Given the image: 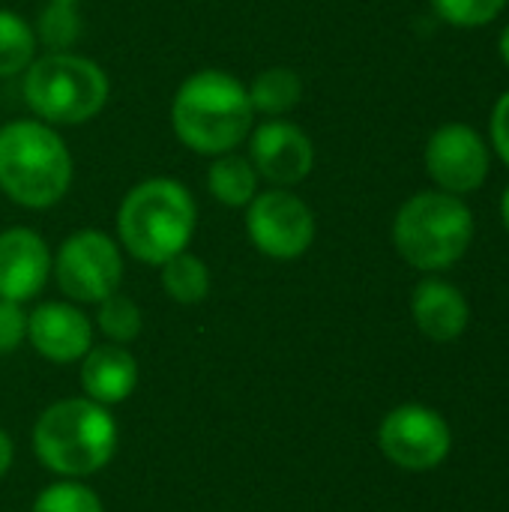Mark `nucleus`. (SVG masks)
<instances>
[{
    "instance_id": "nucleus-24",
    "label": "nucleus",
    "mask_w": 509,
    "mask_h": 512,
    "mask_svg": "<svg viewBox=\"0 0 509 512\" xmlns=\"http://www.w3.org/2000/svg\"><path fill=\"white\" fill-rule=\"evenodd\" d=\"M27 342V312L21 303L0 300V357L15 354Z\"/></svg>"
},
{
    "instance_id": "nucleus-16",
    "label": "nucleus",
    "mask_w": 509,
    "mask_h": 512,
    "mask_svg": "<svg viewBox=\"0 0 509 512\" xmlns=\"http://www.w3.org/2000/svg\"><path fill=\"white\" fill-rule=\"evenodd\" d=\"M204 183H207L210 198L231 210H246L249 201L261 192V177H258L255 165L249 162V156L240 150L213 156L207 165Z\"/></svg>"
},
{
    "instance_id": "nucleus-23",
    "label": "nucleus",
    "mask_w": 509,
    "mask_h": 512,
    "mask_svg": "<svg viewBox=\"0 0 509 512\" xmlns=\"http://www.w3.org/2000/svg\"><path fill=\"white\" fill-rule=\"evenodd\" d=\"M509 0H432L435 15L459 30H477L492 24L504 9Z\"/></svg>"
},
{
    "instance_id": "nucleus-18",
    "label": "nucleus",
    "mask_w": 509,
    "mask_h": 512,
    "mask_svg": "<svg viewBox=\"0 0 509 512\" xmlns=\"http://www.w3.org/2000/svg\"><path fill=\"white\" fill-rule=\"evenodd\" d=\"M159 282L168 300H174L177 306H198L207 300L210 294V267L204 258H198L195 252H180L174 258H168L159 267Z\"/></svg>"
},
{
    "instance_id": "nucleus-11",
    "label": "nucleus",
    "mask_w": 509,
    "mask_h": 512,
    "mask_svg": "<svg viewBox=\"0 0 509 512\" xmlns=\"http://www.w3.org/2000/svg\"><path fill=\"white\" fill-rule=\"evenodd\" d=\"M246 156L255 165L261 183L276 189H294L315 171V141L309 132L285 117H270L252 126L246 138Z\"/></svg>"
},
{
    "instance_id": "nucleus-7",
    "label": "nucleus",
    "mask_w": 509,
    "mask_h": 512,
    "mask_svg": "<svg viewBox=\"0 0 509 512\" xmlns=\"http://www.w3.org/2000/svg\"><path fill=\"white\" fill-rule=\"evenodd\" d=\"M123 249L117 237L99 228L72 231L51 258V276L60 294L75 306H96L123 285Z\"/></svg>"
},
{
    "instance_id": "nucleus-12",
    "label": "nucleus",
    "mask_w": 509,
    "mask_h": 512,
    "mask_svg": "<svg viewBox=\"0 0 509 512\" xmlns=\"http://www.w3.org/2000/svg\"><path fill=\"white\" fill-rule=\"evenodd\" d=\"M93 330L96 327L84 309L69 300H48L27 312V342L54 366L81 363V357L96 345Z\"/></svg>"
},
{
    "instance_id": "nucleus-17",
    "label": "nucleus",
    "mask_w": 509,
    "mask_h": 512,
    "mask_svg": "<svg viewBox=\"0 0 509 512\" xmlns=\"http://www.w3.org/2000/svg\"><path fill=\"white\" fill-rule=\"evenodd\" d=\"M249 102L255 117H288L303 102V78L291 66H270L261 69L249 84Z\"/></svg>"
},
{
    "instance_id": "nucleus-8",
    "label": "nucleus",
    "mask_w": 509,
    "mask_h": 512,
    "mask_svg": "<svg viewBox=\"0 0 509 512\" xmlns=\"http://www.w3.org/2000/svg\"><path fill=\"white\" fill-rule=\"evenodd\" d=\"M246 234L270 261L303 258L318 234L315 210L291 189L267 186L246 207Z\"/></svg>"
},
{
    "instance_id": "nucleus-15",
    "label": "nucleus",
    "mask_w": 509,
    "mask_h": 512,
    "mask_svg": "<svg viewBox=\"0 0 509 512\" xmlns=\"http://www.w3.org/2000/svg\"><path fill=\"white\" fill-rule=\"evenodd\" d=\"M411 315L423 336L432 342H453L468 330L471 309L465 294L438 276L423 279L411 294Z\"/></svg>"
},
{
    "instance_id": "nucleus-4",
    "label": "nucleus",
    "mask_w": 509,
    "mask_h": 512,
    "mask_svg": "<svg viewBox=\"0 0 509 512\" xmlns=\"http://www.w3.org/2000/svg\"><path fill=\"white\" fill-rule=\"evenodd\" d=\"M75 180V159L60 129L18 117L0 126V192L24 210L57 207Z\"/></svg>"
},
{
    "instance_id": "nucleus-20",
    "label": "nucleus",
    "mask_w": 509,
    "mask_h": 512,
    "mask_svg": "<svg viewBox=\"0 0 509 512\" xmlns=\"http://www.w3.org/2000/svg\"><path fill=\"white\" fill-rule=\"evenodd\" d=\"M84 33L81 12L72 3H45L42 12L33 21L36 45L45 51H72Z\"/></svg>"
},
{
    "instance_id": "nucleus-10",
    "label": "nucleus",
    "mask_w": 509,
    "mask_h": 512,
    "mask_svg": "<svg viewBox=\"0 0 509 512\" xmlns=\"http://www.w3.org/2000/svg\"><path fill=\"white\" fill-rule=\"evenodd\" d=\"M423 162L441 192L465 198L489 180L492 147L474 126L444 123L429 135Z\"/></svg>"
},
{
    "instance_id": "nucleus-9",
    "label": "nucleus",
    "mask_w": 509,
    "mask_h": 512,
    "mask_svg": "<svg viewBox=\"0 0 509 512\" xmlns=\"http://www.w3.org/2000/svg\"><path fill=\"white\" fill-rule=\"evenodd\" d=\"M381 453L402 471H432L453 447L447 420L426 405H399L378 426Z\"/></svg>"
},
{
    "instance_id": "nucleus-19",
    "label": "nucleus",
    "mask_w": 509,
    "mask_h": 512,
    "mask_svg": "<svg viewBox=\"0 0 509 512\" xmlns=\"http://www.w3.org/2000/svg\"><path fill=\"white\" fill-rule=\"evenodd\" d=\"M39 54L36 36H33V24L0 6V78H15L21 75Z\"/></svg>"
},
{
    "instance_id": "nucleus-6",
    "label": "nucleus",
    "mask_w": 509,
    "mask_h": 512,
    "mask_svg": "<svg viewBox=\"0 0 509 512\" xmlns=\"http://www.w3.org/2000/svg\"><path fill=\"white\" fill-rule=\"evenodd\" d=\"M474 240V213L465 198L429 189L411 195L393 219V246L405 264L423 273L450 270Z\"/></svg>"
},
{
    "instance_id": "nucleus-2",
    "label": "nucleus",
    "mask_w": 509,
    "mask_h": 512,
    "mask_svg": "<svg viewBox=\"0 0 509 512\" xmlns=\"http://www.w3.org/2000/svg\"><path fill=\"white\" fill-rule=\"evenodd\" d=\"M114 237L138 264L162 267L189 249L198 231V204L177 177H147L135 183L117 207Z\"/></svg>"
},
{
    "instance_id": "nucleus-22",
    "label": "nucleus",
    "mask_w": 509,
    "mask_h": 512,
    "mask_svg": "<svg viewBox=\"0 0 509 512\" xmlns=\"http://www.w3.org/2000/svg\"><path fill=\"white\" fill-rule=\"evenodd\" d=\"M30 512H105V504L84 480H57L36 495Z\"/></svg>"
},
{
    "instance_id": "nucleus-27",
    "label": "nucleus",
    "mask_w": 509,
    "mask_h": 512,
    "mask_svg": "<svg viewBox=\"0 0 509 512\" xmlns=\"http://www.w3.org/2000/svg\"><path fill=\"white\" fill-rule=\"evenodd\" d=\"M498 48H501V57H504V63L509 66V24L501 30V39H498Z\"/></svg>"
},
{
    "instance_id": "nucleus-29",
    "label": "nucleus",
    "mask_w": 509,
    "mask_h": 512,
    "mask_svg": "<svg viewBox=\"0 0 509 512\" xmlns=\"http://www.w3.org/2000/svg\"><path fill=\"white\" fill-rule=\"evenodd\" d=\"M45 3H72V6H78L81 0H45Z\"/></svg>"
},
{
    "instance_id": "nucleus-14",
    "label": "nucleus",
    "mask_w": 509,
    "mask_h": 512,
    "mask_svg": "<svg viewBox=\"0 0 509 512\" xmlns=\"http://www.w3.org/2000/svg\"><path fill=\"white\" fill-rule=\"evenodd\" d=\"M138 387V360L126 345L102 342L81 357V390L87 399L114 408Z\"/></svg>"
},
{
    "instance_id": "nucleus-3",
    "label": "nucleus",
    "mask_w": 509,
    "mask_h": 512,
    "mask_svg": "<svg viewBox=\"0 0 509 512\" xmlns=\"http://www.w3.org/2000/svg\"><path fill=\"white\" fill-rule=\"evenodd\" d=\"M33 456L60 480H87L117 456L120 429L111 408L69 396L51 402L33 423Z\"/></svg>"
},
{
    "instance_id": "nucleus-28",
    "label": "nucleus",
    "mask_w": 509,
    "mask_h": 512,
    "mask_svg": "<svg viewBox=\"0 0 509 512\" xmlns=\"http://www.w3.org/2000/svg\"><path fill=\"white\" fill-rule=\"evenodd\" d=\"M501 219H504V228L509 231V186L504 189V195H501Z\"/></svg>"
},
{
    "instance_id": "nucleus-5",
    "label": "nucleus",
    "mask_w": 509,
    "mask_h": 512,
    "mask_svg": "<svg viewBox=\"0 0 509 512\" xmlns=\"http://www.w3.org/2000/svg\"><path fill=\"white\" fill-rule=\"evenodd\" d=\"M21 93L36 120L60 126H84L99 117L111 99L108 72L78 51H45L21 72Z\"/></svg>"
},
{
    "instance_id": "nucleus-25",
    "label": "nucleus",
    "mask_w": 509,
    "mask_h": 512,
    "mask_svg": "<svg viewBox=\"0 0 509 512\" xmlns=\"http://www.w3.org/2000/svg\"><path fill=\"white\" fill-rule=\"evenodd\" d=\"M489 147L498 153V159L509 168V90H504L492 108L489 120Z\"/></svg>"
},
{
    "instance_id": "nucleus-1",
    "label": "nucleus",
    "mask_w": 509,
    "mask_h": 512,
    "mask_svg": "<svg viewBox=\"0 0 509 512\" xmlns=\"http://www.w3.org/2000/svg\"><path fill=\"white\" fill-rule=\"evenodd\" d=\"M255 126L246 84L228 69H198L186 75L171 99V129L198 156L240 150Z\"/></svg>"
},
{
    "instance_id": "nucleus-21",
    "label": "nucleus",
    "mask_w": 509,
    "mask_h": 512,
    "mask_svg": "<svg viewBox=\"0 0 509 512\" xmlns=\"http://www.w3.org/2000/svg\"><path fill=\"white\" fill-rule=\"evenodd\" d=\"M93 327H99V333L105 336V342L129 345L144 330V312H141V306L129 294L114 291L111 297H105L102 303H96V321H93Z\"/></svg>"
},
{
    "instance_id": "nucleus-26",
    "label": "nucleus",
    "mask_w": 509,
    "mask_h": 512,
    "mask_svg": "<svg viewBox=\"0 0 509 512\" xmlns=\"http://www.w3.org/2000/svg\"><path fill=\"white\" fill-rule=\"evenodd\" d=\"M12 462H15V441H12V435L0 426V480L9 474Z\"/></svg>"
},
{
    "instance_id": "nucleus-13",
    "label": "nucleus",
    "mask_w": 509,
    "mask_h": 512,
    "mask_svg": "<svg viewBox=\"0 0 509 512\" xmlns=\"http://www.w3.org/2000/svg\"><path fill=\"white\" fill-rule=\"evenodd\" d=\"M51 246L36 228L12 225L0 231V300H36L51 279Z\"/></svg>"
}]
</instances>
